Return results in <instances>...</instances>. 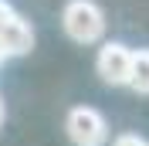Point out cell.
<instances>
[{"mask_svg": "<svg viewBox=\"0 0 149 146\" xmlns=\"http://www.w3.org/2000/svg\"><path fill=\"white\" fill-rule=\"evenodd\" d=\"M61 24H65V34L78 44H95L105 34V14L95 0H68Z\"/></svg>", "mask_w": 149, "mask_h": 146, "instance_id": "obj_1", "label": "cell"}, {"mask_svg": "<svg viewBox=\"0 0 149 146\" xmlns=\"http://www.w3.org/2000/svg\"><path fill=\"white\" fill-rule=\"evenodd\" d=\"M34 44V31L7 0H0V55L14 58V55H27Z\"/></svg>", "mask_w": 149, "mask_h": 146, "instance_id": "obj_2", "label": "cell"}, {"mask_svg": "<svg viewBox=\"0 0 149 146\" xmlns=\"http://www.w3.org/2000/svg\"><path fill=\"white\" fill-rule=\"evenodd\" d=\"M65 129L74 146H102L109 139V126H105L102 112L92 105H74L65 119Z\"/></svg>", "mask_w": 149, "mask_h": 146, "instance_id": "obj_3", "label": "cell"}, {"mask_svg": "<svg viewBox=\"0 0 149 146\" xmlns=\"http://www.w3.org/2000/svg\"><path fill=\"white\" fill-rule=\"evenodd\" d=\"M95 68H98V75H102V82L129 85V78H132V51L125 44H119V41H109V44L98 48Z\"/></svg>", "mask_w": 149, "mask_h": 146, "instance_id": "obj_4", "label": "cell"}, {"mask_svg": "<svg viewBox=\"0 0 149 146\" xmlns=\"http://www.w3.org/2000/svg\"><path fill=\"white\" fill-rule=\"evenodd\" d=\"M129 85L139 95H149V48L132 51V78H129Z\"/></svg>", "mask_w": 149, "mask_h": 146, "instance_id": "obj_5", "label": "cell"}, {"mask_svg": "<svg viewBox=\"0 0 149 146\" xmlns=\"http://www.w3.org/2000/svg\"><path fill=\"white\" fill-rule=\"evenodd\" d=\"M112 146H149L146 139H139V136H132V133H125V136H119Z\"/></svg>", "mask_w": 149, "mask_h": 146, "instance_id": "obj_6", "label": "cell"}, {"mask_svg": "<svg viewBox=\"0 0 149 146\" xmlns=\"http://www.w3.org/2000/svg\"><path fill=\"white\" fill-rule=\"evenodd\" d=\"M0 126H3V102H0Z\"/></svg>", "mask_w": 149, "mask_h": 146, "instance_id": "obj_7", "label": "cell"}]
</instances>
